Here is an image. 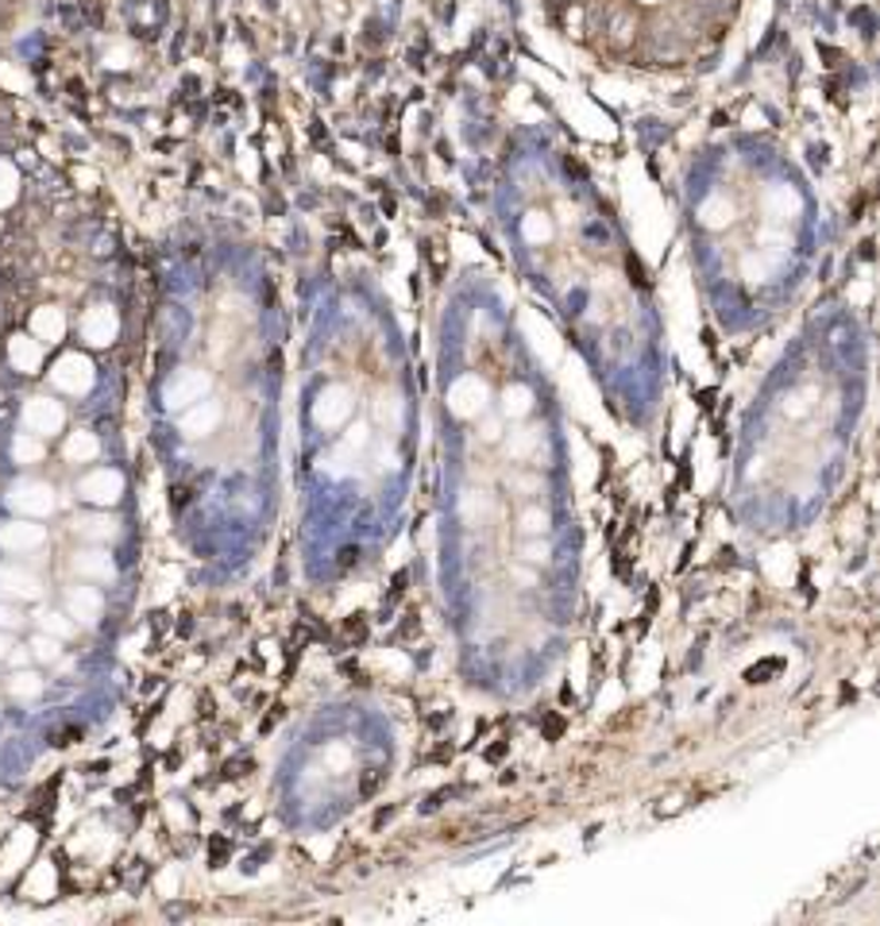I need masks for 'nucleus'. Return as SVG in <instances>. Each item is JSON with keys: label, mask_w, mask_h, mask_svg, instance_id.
Returning a JSON list of instances; mask_svg holds the SVG:
<instances>
[{"label": "nucleus", "mask_w": 880, "mask_h": 926, "mask_svg": "<svg viewBox=\"0 0 880 926\" xmlns=\"http://www.w3.org/2000/svg\"><path fill=\"white\" fill-rule=\"evenodd\" d=\"M54 379H59L62 386H70V390L85 386L89 383V363L78 360V355H70V360L59 363V375H54Z\"/></svg>", "instance_id": "nucleus-1"}, {"label": "nucleus", "mask_w": 880, "mask_h": 926, "mask_svg": "<svg viewBox=\"0 0 880 926\" xmlns=\"http://www.w3.org/2000/svg\"><path fill=\"white\" fill-rule=\"evenodd\" d=\"M31 324H36V332H39V336H43V340L62 336V329H67V321H62V313H59V309H51V305H47L43 313H36V321H31Z\"/></svg>", "instance_id": "nucleus-2"}, {"label": "nucleus", "mask_w": 880, "mask_h": 926, "mask_svg": "<svg viewBox=\"0 0 880 926\" xmlns=\"http://www.w3.org/2000/svg\"><path fill=\"white\" fill-rule=\"evenodd\" d=\"M12 355L23 363V368H36V363H39V352L28 344V336H16V340H12Z\"/></svg>", "instance_id": "nucleus-3"}, {"label": "nucleus", "mask_w": 880, "mask_h": 926, "mask_svg": "<svg viewBox=\"0 0 880 926\" xmlns=\"http://www.w3.org/2000/svg\"><path fill=\"white\" fill-rule=\"evenodd\" d=\"M8 178H12V170L0 167V205H4V201L12 198V182H8Z\"/></svg>", "instance_id": "nucleus-4"}]
</instances>
